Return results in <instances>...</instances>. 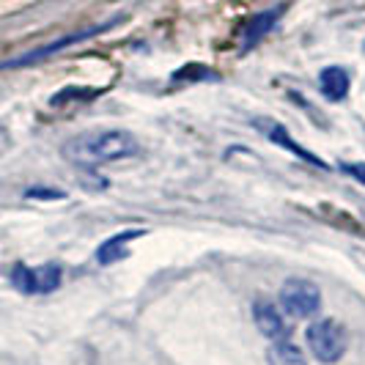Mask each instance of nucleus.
Instances as JSON below:
<instances>
[{
  "label": "nucleus",
  "mask_w": 365,
  "mask_h": 365,
  "mask_svg": "<svg viewBox=\"0 0 365 365\" xmlns=\"http://www.w3.org/2000/svg\"><path fill=\"white\" fill-rule=\"evenodd\" d=\"M280 305L294 319H308L322 308V292L319 286L302 277H292L280 289Z\"/></svg>",
  "instance_id": "obj_4"
},
{
  "label": "nucleus",
  "mask_w": 365,
  "mask_h": 365,
  "mask_svg": "<svg viewBox=\"0 0 365 365\" xmlns=\"http://www.w3.org/2000/svg\"><path fill=\"white\" fill-rule=\"evenodd\" d=\"M61 267L58 264H41V267H25L17 264L11 269V286L22 294H53L61 286Z\"/></svg>",
  "instance_id": "obj_5"
},
{
  "label": "nucleus",
  "mask_w": 365,
  "mask_h": 365,
  "mask_svg": "<svg viewBox=\"0 0 365 365\" xmlns=\"http://www.w3.org/2000/svg\"><path fill=\"white\" fill-rule=\"evenodd\" d=\"M182 77H192V80H215L217 74L212 72V69H203V66H184V69H179V72L173 74V80H182Z\"/></svg>",
  "instance_id": "obj_13"
},
{
  "label": "nucleus",
  "mask_w": 365,
  "mask_h": 365,
  "mask_svg": "<svg viewBox=\"0 0 365 365\" xmlns=\"http://www.w3.org/2000/svg\"><path fill=\"white\" fill-rule=\"evenodd\" d=\"M115 22H121V17H113V19H108V22H102V25H91V28L77 31V34H66L63 38L50 41V44L38 47V50H34V53L19 55V58H14V61H3V63H0V72H3V69H22V66L38 63V61H44V58H50V55H55V53H61V50H66V47H72V44H80V41H86V38H93V36H99V34H105V31H110Z\"/></svg>",
  "instance_id": "obj_3"
},
{
  "label": "nucleus",
  "mask_w": 365,
  "mask_h": 365,
  "mask_svg": "<svg viewBox=\"0 0 365 365\" xmlns=\"http://www.w3.org/2000/svg\"><path fill=\"white\" fill-rule=\"evenodd\" d=\"M319 88L327 102H344L349 96V72L341 66H327L319 74Z\"/></svg>",
  "instance_id": "obj_9"
},
{
  "label": "nucleus",
  "mask_w": 365,
  "mask_h": 365,
  "mask_svg": "<svg viewBox=\"0 0 365 365\" xmlns=\"http://www.w3.org/2000/svg\"><path fill=\"white\" fill-rule=\"evenodd\" d=\"M143 234H146L143 228H129V231H118V234H113V237L105 239V242L96 247V261H99L102 267H110V264H115V261L127 258L129 256V242L140 239Z\"/></svg>",
  "instance_id": "obj_7"
},
{
  "label": "nucleus",
  "mask_w": 365,
  "mask_h": 365,
  "mask_svg": "<svg viewBox=\"0 0 365 365\" xmlns=\"http://www.w3.org/2000/svg\"><path fill=\"white\" fill-rule=\"evenodd\" d=\"M25 198H38V201H63L66 192L63 190H55V187H31L25 192Z\"/></svg>",
  "instance_id": "obj_12"
},
{
  "label": "nucleus",
  "mask_w": 365,
  "mask_h": 365,
  "mask_svg": "<svg viewBox=\"0 0 365 365\" xmlns=\"http://www.w3.org/2000/svg\"><path fill=\"white\" fill-rule=\"evenodd\" d=\"M253 322L269 341H289V335H292V324L286 322L283 311L269 299H258L253 305Z\"/></svg>",
  "instance_id": "obj_6"
},
{
  "label": "nucleus",
  "mask_w": 365,
  "mask_h": 365,
  "mask_svg": "<svg viewBox=\"0 0 365 365\" xmlns=\"http://www.w3.org/2000/svg\"><path fill=\"white\" fill-rule=\"evenodd\" d=\"M341 170L349 173L351 179H357L360 184H365V163H344L341 165Z\"/></svg>",
  "instance_id": "obj_14"
},
{
  "label": "nucleus",
  "mask_w": 365,
  "mask_h": 365,
  "mask_svg": "<svg viewBox=\"0 0 365 365\" xmlns=\"http://www.w3.org/2000/svg\"><path fill=\"white\" fill-rule=\"evenodd\" d=\"M280 14H283V6L269 9V11H261V14H256V17L250 19V22L245 25V31H242V53L253 50L258 41H261V38L267 36L274 25H277Z\"/></svg>",
  "instance_id": "obj_8"
},
{
  "label": "nucleus",
  "mask_w": 365,
  "mask_h": 365,
  "mask_svg": "<svg viewBox=\"0 0 365 365\" xmlns=\"http://www.w3.org/2000/svg\"><path fill=\"white\" fill-rule=\"evenodd\" d=\"M267 135H269V138H272V140H277V143H283V146L289 148V151H292V154H299V157H302V160H308V163L319 165V168H324V163H322V160H316V157H313V154H308V151H302V148L297 146V143H294L292 138H289V135H286V129H283V127H269V129H267Z\"/></svg>",
  "instance_id": "obj_11"
},
{
  "label": "nucleus",
  "mask_w": 365,
  "mask_h": 365,
  "mask_svg": "<svg viewBox=\"0 0 365 365\" xmlns=\"http://www.w3.org/2000/svg\"><path fill=\"white\" fill-rule=\"evenodd\" d=\"M140 154L138 138L127 129H96V132H83L77 138H69L63 143V157L80 168L91 165L118 163Z\"/></svg>",
  "instance_id": "obj_1"
},
{
  "label": "nucleus",
  "mask_w": 365,
  "mask_h": 365,
  "mask_svg": "<svg viewBox=\"0 0 365 365\" xmlns=\"http://www.w3.org/2000/svg\"><path fill=\"white\" fill-rule=\"evenodd\" d=\"M267 363L269 365H308L305 354L299 351V346H294L292 341H274L272 346L267 349Z\"/></svg>",
  "instance_id": "obj_10"
},
{
  "label": "nucleus",
  "mask_w": 365,
  "mask_h": 365,
  "mask_svg": "<svg viewBox=\"0 0 365 365\" xmlns=\"http://www.w3.org/2000/svg\"><path fill=\"white\" fill-rule=\"evenodd\" d=\"M305 341H308V349H311L313 357L319 363H338L344 357V351H346V332L335 319L313 322L308 332H305Z\"/></svg>",
  "instance_id": "obj_2"
}]
</instances>
